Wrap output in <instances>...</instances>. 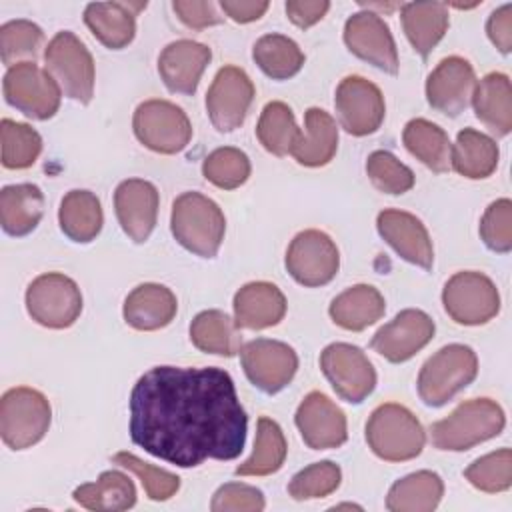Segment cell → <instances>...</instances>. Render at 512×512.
Returning a JSON list of instances; mask_svg holds the SVG:
<instances>
[{"mask_svg":"<svg viewBox=\"0 0 512 512\" xmlns=\"http://www.w3.org/2000/svg\"><path fill=\"white\" fill-rule=\"evenodd\" d=\"M246 430V412L222 368L156 366L132 388V442L180 468L240 456Z\"/></svg>","mask_w":512,"mask_h":512,"instance_id":"6da1fadb","label":"cell"},{"mask_svg":"<svg viewBox=\"0 0 512 512\" xmlns=\"http://www.w3.org/2000/svg\"><path fill=\"white\" fill-rule=\"evenodd\" d=\"M170 228L186 250L212 258L222 244L226 220L214 200L200 192H184L172 204Z\"/></svg>","mask_w":512,"mask_h":512,"instance_id":"7a4b0ae2","label":"cell"},{"mask_svg":"<svg viewBox=\"0 0 512 512\" xmlns=\"http://www.w3.org/2000/svg\"><path fill=\"white\" fill-rule=\"evenodd\" d=\"M504 412L490 398L462 402L450 416L432 424V444L438 450L462 452L498 436L504 428Z\"/></svg>","mask_w":512,"mask_h":512,"instance_id":"3957f363","label":"cell"},{"mask_svg":"<svg viewBox=\"0 0 512 512\" xmlns=\"http://www.w3.org/2000/svg\"><path fill=\"white\" fill-rule=\"evenodd\" d=\"M366 442L378 458L386 462H404L422 452L426 436L422 424L408 408L386 402L370 414Z\"/></svg>","mask_w":512,"mask_h":512,"instance_id":"277c9868","label":"cell"},{"mask_svg":"<svg viewBox=\"0 0 512 512\" xmlns=\"http://www.w3.org/2000/svg\"><path fill=\"white\" fill-rule=\"evenodd\" d=\"M478 374V358L470 346L450 344L430 356L418 374V394L428 406H442Z\"/></svg>","mask_w":512,"mask_h":512,"instance_id":"5b68a950","label":"cell"},{"mask_svg":"<svg viewBox=\"0 0 512 512\" xmlns=\"http://www.w3.org/2000/svg\"><path fill=\"white\" fill-rule=\"evenodd\" d=\"M50 404L34 388L8 390L0 402V434L8 448L24 450L40 442L50 426Z\"/></svg>","mask_w":512,"mask_h":512,"instance_id":"8992f818","label":"cell"},{"mask_svg":"<svg viewBox=\"0 0 512 512\" xmlns=\"http://www.w3.org/2000/svg\"><path fill=\"white\" fill-rule=\"evenodd\" d=\"M46 70L58 82L60 90L80 102L88 104L94 94V60L80 38L68 30L58 32L44 50Z\"/></svg>","mask_w":512,"mask_h":512,"instance_id":"52a82bcc","label":"cell"},{"mask_svg":"<svg viewBox=\"0 0 512 512\" xmlns=\"http://www.w3.org/2000/svg\"><path fill=\"white\" fill-rule=\"evenodd\" d=\"M60 94L52 74L30 60L10 66L4 76L6 102L32 120L52 118L60 106Z\"/></svg>","mask_w":512,"mask_h":512,"instance_id":"ba28073f","label":"cell"},{"mask_svg":"<svg viewBox=\"0 0 512 512\" xmlns=\"http://www.w3.org/2000/svg\"><path fill=\"white\" fill-rule=\"evenodd\" d=\"M26 308L32 320L46 328H68L82 312V294L76 282L60 272L34 278L26 290Z\"/></svg>","mask_w":512,"mask_h":512,"instance_id":"9c48e42d","label":"cell"},{"mask_svg":"<svg viewBox=\"0 0 512 512\" xmlns=\"http://www.w3.org/2000/svg\"><path fill=\"white\" fill-rule=\"evenodd\" d=\"M134 134L158 154H176L192 138V126L182 108L168 100H146L134 112Z\"/></svg>","mask_w":512,"mask_h":512,"instance_id":"30bf717a","label":"cell"},{"mask_svg":"<svg viewBox=\"0 0 512 512\" xmlns=\"http://www.w3.org/2000/svg\"><path fill=\"white\" fill-rule=\"evenodd\" d=\"M444 310L464 326H478L492 320L500 310V294L494 282L480 272H456L442 292Z\"/></svg>","mask_w":512,"mask_h":512,"instance_id":"8fae6325","label":"cell"},{"mask_svg":"<svg viewBox=\"0 0 512 512\" xmlns=\"http://www.w3.org/2000/svg\"><path fill=\"white\" fill-rule=\"evenodd\" d=\"M320 368L334 392L350 404L366 400L376 386V372L366 354L346 342L326 346L320 354Z\"/></svg>","mask_w":512,"mask_h":512,"instance_id":"7c38bea8","label":"cell"},{"mask_svg":"<svg viewBox=\"0 0 512 512\" xmlns=\"http://www.w3.org/2000/svg\"><path fill=\"white\" fill-rule=\"evenodd\" d=\"M340 266L338 248L332 238L320 230H304L294 236L286 252V268L302 286L328 284Z\"/></svg>","mask_w":512,"mask_h":512,"instance_id":"4fadbf2b","label":"cell"},{"mask_svg":"<svg viewBox=\"0 0 512 512\" xmlns=\"http://www.w3.org/2000/svg\"><path fill=\"white\" fill-rule=\"evenodd\" d=\"M248 380L266 394H276L290 384L298 370L296 352L278 340L256 338L240 348Z\"/></svg>","mask_w":512,"mask_h":512,"instance_id":"5bb4252c","label":"cell"},{"mask_svg":"<svg viewBox=\"0 0 512 512\" xmlns=\"http://www.w3.org/2000/svg\"><path fill=\"white\" fill-rule=\"evenodd\" d=\"M252 100L254 84L250 76L238 66L220 68L206 94L210 122L220 132L236 130L244 122Z\"/></svg>","mask_w":512,"mask_h":512,"instance_id":"9a60e30c","label":"cell"},{"mask_svg":"<svg viewBox=\"0 0 512 512\" xmlns=\"http://www.w3.org/2000/svg\"><path fill=\"white\" fill-rule=\"evenodd\" d=\"M334 106L342 128L352 136L376 132L386 112L380 88L362 76H346L338 84Z\"/></svg>","mask_w":512,"mask_h":512,"instance_id":"2e32d148","label":"cell"},{"mask_svg":"<svg viewBox=\"0 0 512 512\" xmlns=\"http://www.w3.org/2000/svg\"><path fill=\"white\" fill-rule=\"evenodd\" d=\"M344 42L360 60L386 74H398V52L388 24L376 12H358L346 20Z\"/></svg>","mask_w":512,"mask_h":512,"instance_id":"e0dca14e","label":"cell"},{"mask_svg":"<svg viewBox=\"0 0 512 512\" xmlns=\"http://www.w3.org/2000/svg\"><path fill=\"white\" fill-rule=\"evenodd\" d=\"M474 88L476 76L472 64L460 56H448L428 74L426 98L434 110L446 116H458L472 102Z\"/></svg>","mask_w":512,"mask_h":512,"instance_id":"ac0fdd59","label":"cell"},{"mask_svg":"<svg viewBox=\"0 0 512 512\" xmlns=\"http://www.w3.org/2000/svg\"><path fill=\"white\" fill-rule=\"evenodd\" d=\"M434 336V322L422 310H402L372 338V348L388 362H406Z\"/></svg>","mask_w":512,"mask_h":512,"instance_id":"d6986e66","label":"cell"},{"mask_svg":"<svg viewBox=\"0 0 512 512\" xmlns=\"http://www.w3.org/2000/svg\"><path fill=\"white\" fill-rule=\"evenodd\" d=\"M296 426L312 450L338 448L346 442V416L322 392H310L296 410Z\"/></svg>","mask_w":512,"mask_h":512,"instance_id":"ffe728a7","label":"cell"},{"mask_svg":"<svg viewBox=\"0 0 512 512\" xmlns=\"http://www.w3.org/2000/svg\"><path fill=\"white\" fill-rule=\"evenodd\" d=\"M114 208L122 230L134 242H146L156 226L158 190L148 180H124L114 192Z\"/></svg>","mask_w":512,"mask_h":512,"instance_id":"44dd1931","label":"cell"},{"mask_svg":"<svg viewBox=\"0 0 512 512\" xmlns=\"http://www.w3.org/2000/svg\"><path fill=\"white\" fill-rule=\"evenodd\" d=\"M380 236L408 262L430 270L434 264V248L426 226L410 212L384 210L376 220Z\"/></svg>","mask_w":512,"mask_h":512,"instance_id":"7402d4cb","label":"cell"},{"mask_svg":"<svg viewBox=\"0 0 512 512\" xmlns=\"http://www.w3.org/2000/svg\"><path fill=\"white\" fill-rule=\"evenodd\" d=\"M212 52L206 44L194 40L170 42L158 58V72L170 92L194 94Z\"/></svg>","mask_w":512,"mask_h":512,"instance_id":"603a6c76","label":"cell"},{"mask_svg":"<svg viewBox=\"0 0 512 512\" xmlns=\"http://www.w3.org/2000/svg\"><path fill=\"white\" fill-rule=\"evenodd\" d=\"M146 2H92L84 10L90 32L112 50L128 46L136 34V16Z\"/></svg>","mask_w":512,"mask_h":512,"instance_id":"cb8c5ba5","label":"cell"},{"mask_svg":"<svg viewBox=\"0 0 512 512\" xmlns=\"http://www.w3.org/2000/svg\"><path fill=\"white\" fill-rule=\"evenodd\" d=\"M286 314V298L270 282H250L234 296V322L238 328L262 330L276 326Z\"/></svg>","mask_w":512,"mask_h":512,"instance_id":"d4e9b609","label":"cell"},{"mask_svg":"<svg viewBox=\"0 0 512 512\" xmlns=\"http://www.w3.org/2000/svg\"><path fill=\"white\" fill-rule=\"evenodd\" d=\"M176 296L162 284H140L124 300V320L136 330H160L176 316Z\"/></svg>","mask_w":512,"mask_h":512,"instance_id":"484cf974","label":"cell"},{"mask_svg":"<svg viewBox=\"0 0 512 512\" xmlns=\"http://www.w3.org/2000/svg\"><path fill=\"white\" fill-rule=\"evenodd\" d=\"M476 118L496 136H506L512 130V90L510 80L502 72H490L476 82L472 94Z\"/></svg>","mask_w":512,"mask_h":512,"instance_id":"4316f807","label":"cell"},{"mask_svg":"<svg viewBox=\"0 0 512 512\" xmlns=\"http://www.w3.org/2000/svg\"><path fill=\"white\" fill-rule=\"evenodd\" d=\"M338 148V128L334 118L322 108H308L304 116V132L292 148V156L302 166L328 164Z\"/></svg>","mask_w":512,"mask_h":512,"instance_id":"83f0119b","label":"cell"},{"mask_svg":"<svg viewBox=\"0 0 512 512\" xmlns=\"http://www.w3.org/2000/svg\"><path fill=\"white\" fill-rule=\"evenodd\" d=\"M44 212V194L34 184H12L0 192V222L6 234H30Z\"/></svg>","mask_w":512,"mask_h":512,"instance_id":"f1b7e54d","label":"cell"},{"mask_svg":"<svg viewBox=\"0 0 512 512\" xmlns=\"http://www.w3.org/2000/svg\"><path fill=\"white\" fill-rule=\"evenodd\" d=\"M386 310L382 294L370 284H356L338 294L330 304L332 320L344 330H364L382 318Z\"/></svg>","mask_w":512,"mask_h":512,"instance_id":"f546056e","label":"cell"},{"mask_svg":"<svg viewBox=\"0 0 512 512\" xmlns=\"http://www.w3.org/2000/svg\"><path fill=\"white\" fill-rule=\"evenodd\" d=\"M450 166L470 180L488 178L498 166V146L490 136L464 128L450 148Z\"/></svg>","mask_w":512,"mask_h":512,"instance_id":"4dcf8cb0","label":"cell"},{"mask_svg":"<svg viewBox=\"0 0 512 512\" xmlns=\"http://www.w3.org/2000/svg\"><path fill=\"white\" fill-rule=\"evenodd\" d=\"M402 26L412 48L420 56H428L448 28V6L442 2L404 4Z\"/></svg>","mask_w":512,"mask_h":512,"instance_id":"1f68e13d","label":"cell"},{"mask_svg":"<svg viewBox=\"0 0 512 512\" xmlns=\"http://www.w3.org/2000/svg\"><path fill=\"white\" fill-rule=\"evenodd\" d=\"M72 496L80 506L96 512H120L136 504L132 480L118 470L102 472L96 482L78 486Z\"/></svg>","mask_w":512,"mask_h":512,"instance_id":"d6a6232c","label":"cell"},{"mask_svg":"<svg viewBox=\"0 0 512 512\" xmlns=\"http://www.w3.org/2000/svg\"><path fill=\"white\" fill-rule=\"evenodd\" d=\"M62 232L80 244L94 240L102 230V208L96 194L90 190H70L58 210Z\"/></svg>","mask_w":512,"mask_h":512,"instance_id":"836d02e7","label":"cell"},{"mask_svg":"<svg viewBox=\"0 0 512 512\" xmlns=\"http://www.w3.org/2000/svg\"><path fill=\"white\" fill-rule=\"evenodd\" d=\"M442 494V478L436 472L420 470L392 484L386 508L392 512H430L438 506Z\"/></svg>","mask_w":512,"mask_h":512,"instance_id":"e575fe53","label":"cell"},{"mask_svg":"<svg viewBox=\"0 0 512 512\" xmlns=\"http://www.w3.org/2000/svg\"><path fill=\"white\" fill-rule=\"evenodd\" d=\"M192 344L208 354L234 356L242 348L236 322L220 310H204L190 324Z\"/></svg>","mask_w":512,"mask_h":512,"instance_id":"d590c367","label":"cell"},{"mask_svg":"<svg viewBox=\"0 0 512 512\" xmlns=\"http://www.w3.org/2000/svg\"><path fill=\"white\" fill-rule=\"evenodd\" d=\"M402 140L412 156H416L424 166H428L434 172H446L450 170V140L448 134L424 120L414 118L404 126Z\"/></svg>","mask_w":512,"mask_h":512,"instance_id":"8d00e7d4","label":"cell"},{"mask_svg":"<svg viewBox=\"0 0 512 512\" xmlns=\"http://www.w3.org/2000/svg\"><path fill=\"white\" fill-rule=\"evenodd\" d=\"M252 58L260 70L274 80L292 78L304 64L300 46L282 34H264L258 38L252 48Z\"/></svg>","mask_w":512,"mask_h":512,"instance_id":"74e56055","label":"cell"},{"mask_svg":"<svg viewBox=\"0 0 512 512\" xmlns=\"http://www.w3.org/2000/svg\"><path fill=\"white\" fill-rule=\"evenodd\" d=\"M286 458V440L282 428L262 416L256 426V442L252 456L236 468L238 476H268L282 468Z\"/></svg>","mask_w":512,"mask_h":512,"instance_id":"f35d334b","label":"cell"},{"mask_svg":"<svg viewBox=\"0 0 512 512\" xmlns=\"http://www.w3.org/2000/svg\"><path fill=\"white\" fill-rule=\"evenodd\" d=\"M300 132L302 130L296 126V118L288 104L274 100L264 106L256 126V136L268 152L274 156L290 154Z\"/></svg>","mask_w":512,"mask_h":512,"instance_id":"ab89813d","label":"cell"},{"mask_svg":"<svg viewBox=\"0 0 512 512\" xmlns=\"http://www.w3.org/2000/svg\"><path fill=\"white\" fill-rule=\"evenodd\" d=\"M2 132V164L12 170L28 168L36 162L42 150L40 134L28 124H20L4 118L0 124Z\"/></svg>","mask_w":512,"mask_h":512,"instance_id":"60d3db41","label":"cell"},{"mask_svg":"<svg viewBox=\"0 0 512 512\" xmlns=\"http://www.w3.org/2000/svg\"><path fill=\"white\" fill-rule=\"evenodd\" d=\"M202 174L208 182L222 190H234L242 186L250 176L248 156L232 146L218 148L204 158Z\"/></svg>","mask_w":512,"mask_h":512,"instance_id":"b9f144b4","label":"cell"},{"mask_svg":"<svg viewBox=\"0 0 512 512\" xmlns=\"http://www.w3.org/2000/svg\"><path fill=\"white\" fill-rule=\"evenodd\" d=\"M466 480L482 492H504L512 484V452L502 448L474 460L464 470Z\"/></svg>","mask_w":512,"mask_h":512,"instance_id":"7bdbcfd3","label":"cell"},{"mask_svg":"<svg viewBox=\"0 0 512 512\" xmlns=\"http://www.w3.org/2000/svg\"><path fill=\"white\" fill-rule=\"evenodd\" d=\"M342 480V472L338 464L324 460L314 462L300 470L288 484V494L294 500H312V498H324L332 494Z\"/></svg>","mask_w":512,"mask_h":512,"instance_id":"ee69618b","label":"cell"},{"mask_svg":"<svg viewBox=\"0 0 512 512\" xmlns=\"http://www.w3.org/2000/svg\"><path fill=\"white\" fill-rule=\"evenodd\" d=\"M366 172L372 184L384 194H404L414 186L412 170L386 150H376L368 156Z\"/></svg>","mask_w":512,"mask_h":512,"instance_id":"f6af8a7d","label":"cell"},{"mask_svg":"<svg viewBox=\"0 0 512 512\" xmlns=\"http://www.w3.org/2000/svg\"><path fill=\"white\" fill-rule=\"evenodd\" d=\"M112 460H114V464L130 470L132 474H136L140 478L150 500H156V502L168 500L180 488V478L176 474L156 468L130 452H118V454H114Z\"/></svg>","mask_w":512,"mask_h":512,"instance_id":"bcb514c9","label":"cell"},{"mask_svg":"<svg viewBox=\"0 0 512 512\" xmlns=\"http://www.w3.org/2000/svg\"><path fill=\"white\" fill-rule=\"evenodd\" d=\"M42 30L30 20H12L0 28L2 62L10 68L20 58H34L42 44ZM18 64V62H16Z\"/></svg>","mask_w":512,"mask_h":512,"instance_id":"7dc6e473","label":"cell"},{"mask_svg":"<svg viewBox=\"0 0 512 512\" xmlns=\"http://www.w3.org/2000/svg\"><path fill=\"white\" fill-rule=\"evenodd\" d=\"M480 236L484 244L494 252H510L512 248V202L508 198H500L492 202L482 220H480Z\"/></svg>","mask_w":512,"mask_h":512,"instance_id":"c3c4849f","label":"cell"},{"mask_svg":"<svg viewBox=\"0 0 512 512\" xmlns=\"http://www.w3.org/2000/svg\"><path fill=\"white\" fill-rule=\"evenodd\" d=\"M264 506V494L258 488L242 482L220 486L210 504L214 512H260Z\"/></svg>","mask_w":512,"mask_h":512,"instance_id":"681fc988","label":"cell"},{"mask_svg":"<svg viewBox=\"0 0 512 512\" xmlns=\"http://www.w3.org/2000/svg\"><path fill=\"white\" fill-rule=\"evenodd\" d=\"M172 8L178 18L192 30H202L206 26L222 22V16L218 14L214 2L208 0H174Z\"/></svg>","mask_w":512,"mask_h":512,"instance_id":"f907efd6","label":"cell"},{"mask_svg":"<svg viewBox=\"0 0 512 512\" xmlns=\"http://www.w3.org/2000/svg\"><path fill=\"white\" fill-rule=\"evenodd\" d=\"M486 32L492 44L502 54H508L512 50V4H504L490 14Z\"/></svg>","mask_w":512,"mask_h":512,"instance_id":"816d5d0a","label":"cell"},{"mask_svg":"<svg viewBox=\"0 0 512 512\" xmlns=\"http://www.w3.org/2000/svg\"><path fill=\"white\" fill-rule=\"evenodd\" d=\"M328 8H330V2H326V0H320V2L318 0L316 2L290 0V2H286V14L298 28H310L312 24H316L318 20L324 18Z\"/></svg>","mask_w":512,"mask_h":512,"instance_id":"f5cc1de1","label":"cell"},{"mask_svg":"<svg viewBox=\"0 0 512 512\" xmlns=\"http://www.w3.org/2000/svg\"><path fill=\"white\" fill-rule=\"evenodd\" d=\"M220 8L226 16H230L234 22L246 24L258 20L266 10L268 2H254V0H222Z\"/></svg>","mask_w":512,"mask_h":512,"instance_id":"db71d44e","label":"cell"}]
</instances>
